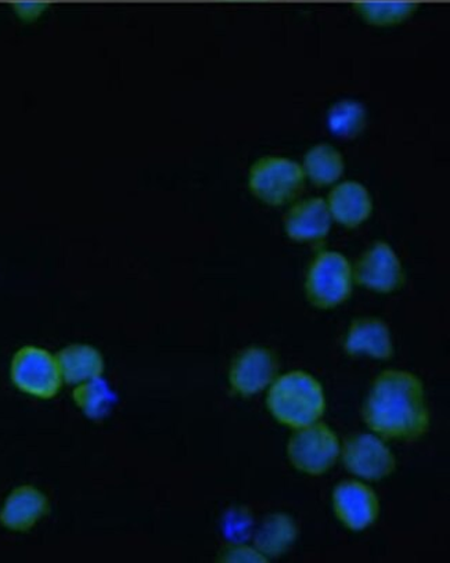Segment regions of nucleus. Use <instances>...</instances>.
Instances as JSON below:
<instances>
[{"label":"nucleus","instance_id":"17","mask_svg":"<svg viewBox=\"0 0 450 563\" xmlns=\"http://www.w3.org/2000/svg\"><path fill=\"white\" fill-rule=\"evenodd\" d=\"M305 178L315 186L325 187L337 184L345 172L344 155L329 143L315 144L304 155Z\"/></svg>","mask_w":450,"mask_h":563},{"label":"nucleus","instance_id":"23","mask_svg":"<svg viewBox=\"0 0 450 563\" xmlns=\"http://www.w3.org/2000/svg\"><path fill=\"white\" fill-rule=\"evenodd\" d=\"M46 9L47 4L41 2H19L13 4L14 13L25 23H32V21L40 19Z\"/></svg>","mask_w":450,"mask_h":563},{"label":"nucleus","instance_id":"6","mask_svg":"<svg viewBox=\"0 0 450 563\" xmlns=\"http://www.w3.org/2000/svg\"><path fill=\"white\" fill-rule=\"evenodd\" d=\"M340 453L339 437L323 422L296 429L287 444L288 460L294 468L314 476L333 468Z\"/></svg>","mask_w":450,"mask_h":563},{"label":"nucleus","instance_id":"10","mask_svg":"<svg viewBox=\"0 0 450 563\" xmlns=\"http://www.w3.org/2000/svg\"><path fill=\"white\" fill-rule=\"evenodd\" d=\"M333 506L337 518L353 532L371 528L380 515L376 492L358 481H344L336 486Z\"/></svg>","mask_w":450,"mask_h":563},{"label":"nucleus","instance_id":"8","mask_svg":"<svg viewBox=\"0 0 450 563\" xmlns=\"http://www.w3.org/2000/svg\"><path fill=\"white\" fill-rule=\"evenodd\" d=\"M342 461L348 472L371 482L382 481L394 474L395 455L377 437L371 433H352L344 442Z\"/></svg>","mask_w":450,"mask_h":563},{"label":"nucleus","instance_id":"14","mask_svg":"<svg viewBox=\"0 0 450 563\" xmlns=\"http://www.w3.org/2000/svg\"><path fill=\"white\" fill-rule=\"evenodd\" d=\"M344 350L351 356L367 355L377 361H389L394 356V345L388 325L376 318L353 321L348 330Z\"/></svg>","mask_w":450,"mask_h":563},{"label":"nucleus","instance_id":"22","mask_svg":"<svg viewBox=\"0 0 450 563\" xmlns=\"http://www.w3.org/2000/svg\"><path fill=\"white\" fill-rule=\"evenodd\" d=\"M228 534L230 538H248L251 528L250 515L245 512H234L228 523Z\"/></svg>","mask_w":450,"mask_h":563},{"label":"nucleus","instance_id":"21","mask_svg":"<svg viewBox=\"0 0 450 563\" xmlns=\"http://www.w3.org/2000/svg\"><path fill=\"white\" fill-rule=\"evenodd\" d=\"M218 561L223 563H265L270 560H267L262 552L254 549V547L233 544L229 545L228 549H224L221 554H219Z\"/></svg>","mask_w":450,"mask_h":563},{"label":"nucleus","instance_id":"1","mask_svg":"<svg viewBox=\"0 0 450 563\" xmlns=\"http://www.w3.org/2000/svg\"><path fill=\"white\" fill-rule=\"evenodd\" d=\"M363 420L384 439L416 441L430 428L425 385L404 369L378 375L364 401Z\"/></svg>","mask_w":450,"mask_h":563},{"label":"nucleus","instance_id":"20","mask_svg":"<svg viewBox=\"0 0 450 563\" xmlns=\"http://www.w3.org/2000/svg\"><path fill=\"white\" fill-rule=\"evenodd\" d=\"M355 12L373 26H395L410 19L417 10L415 2H385V0H364L353 4Z\"/></svg>","mask_w":450,"mask_h":563},{"label":"nucleus","instance_id":"13","mask_svg":"<svg viewBox=\"0 0 450 563\" xmlns=\"http://www.w3.org/2000/svg\"><path fill=\"white\" fill-rule=\"evenodd\" d=\"M326 202L333 221L348 229L361 227L373 213L371 192L366 186L355 180L334 186Z\"/></svg>","mask_w":450,"mask_h":563},{"label":"nucleus","instance_id":"12","mask_svg":"<svg viewBox=\"0 0 450 563\" xmlns=\"http://www.w3.org/2000/svg\"><path fill=\"white\" fill-rule=\"evenodd\" d=\"M51 512L44 493L32 485L15 487L0 508V525L12 532L25 533Z\"/></svg>","mask_w":450,"mask_h":563},{"label":"nucleus","instance_id":"11","mask_svg":"<svg viewBox=\"0 0 450 563\" xmlns=\"http://www.w3.org/2000/svg\"><path fill=\"white\" fill-rule=\"evenodd\" d=\"M333 218L325 198L309 197L294 201L283 217L284 232L297 243H312L329 235Z\"/></svg>","mask_w":450,"mask_h":563},{"label":"nucleus","instance_id":"5","mask_svg":"<svg viewBox=\"0 0 450 563\" xmlns=\"http://www.w3.org/2000/svg\"><path fill=\"white\" fill-rule=\"evenodd\" d=\"M10 378L20 393L44 400L56 398L64 384L56 356L32 345L14 353Z\"/></svg>","mask_w":450,"mask_h":563},{"label":"nucleus","instance_id":"18","mask_svg":"<svg viewBox=\"0 0 450 563\" xmlns=\"http://www.w3.org/2000/svg\"><path fill=\"white\" fill-rule=\"evenodd\" d=\"M327 126L336 137L353 141L367 126V111L361 101L340 100L327 111Z\"/></svg>","mask_w":450,"mask_h":563},{"label":"nucleus","instance_id":"16","mask_svg":"<svg viewBox=\"0 0 450 563\" xmlns=\"http://www.w3.org/2000/svg\"><path fill=\"white\" fill-rule=\"evenodd\" d=\"M298 538V527L290 515L275 512L267 515L265 521L256 530L255 549L266 558H278L284 554Z\"/></svg>","mask_w":450,"mask_h":563},{"label":"nucleus","instance_id":"9","mask_svg":"<svg viewBox=\"0 0 450 563\" xmlns=\"http://www.w3.org/2000/svg\"><path fill=\"white\" fill-rule=\"evenodd\" d=\"M278 369L275 353L266 347L250 346L234 357L229 383L235 394L254 396L275 380Z\"/></svg>","mask_w":450,"mask_h":563},{"label":"nucleus","instance_id":"4","mask_svg":"<svg viewBox=\"0 0 450 563\" xmlns=\"http://www.w3.org/2000/svg\"><path fill=\"white\" fill-rule=\"evenodd\" d=\"M352 265L341 252L321 251L310 264L305 292L318 309H334L352 294Z\"/></svg>","mask_w":450,"mask_h":563},{"label":"nucleus","instance_id":"2","mask_svg":"<svg viewBox=\"0 0 450 563\" xmlns=\"http://www.w3.org/2000/svg\"><path fill=\"white\" fill-rule=\"evenodd\" d=\"M266 405L283 426L293 429L312 426L326 409L323 386L305 372L284 374L272 385Z\"/></svg>","mask_w":450,"mask_h":563},{"label":"nucleus","instance_id":"15","mask_svg":"<svg viewBox=\"0 0 450 563\" xmlns=\"http://www.w3.org/2000/svg\"><path fill=\"white\" fill-rule=\"evenodd\" d=\"M55 356L63 380L68 385H79L103 377L105 357L88 343H72L58 351Z\"/></svg>","mask_w":450,"mask_h":563},{"label":"nucleus","instance_id":"7","mask_svg":"<svg viewBox=\"0 0 450 563\" xmlns=\"http://www.w3.org/2000/svg\"><path fill=\"white\" fill-rule=\"evenodd\" d=\"M353 282L371 291L391 294L405 284V271L399 256L385 241H376L363 252L352 267Z\"/></svg>","mask_w":450,"mask_h":563},{"label":"nucleus","instance_id":"19","mask_svg":"<svg viewBox=\"0 0 450 563\" xmlns=\"http://www.w3.org/2000/svg\"><path fill=\"white\" fill-rule=\"evenodd\" d=\"M73 399L84 416L98 421L110 415L116 398L109 383L103 377H99L75 385Z\"/></svg>","mask_w":450,"mask_h":563},{"label":"nucleus","instance_id":"3","mask_svg":"<svg viewBox=\"0 0 450 563\" xmlns=\"http://www.w3.org/2000/svg\"><path fill=\"white\" fill-rule=\"evenodd\" d=\"M305 174L297 161L266 155L255 161L249 172L251 195L270 207L288 206L305 189Z\"/></svg>","mask_w":450,"mask_h":563}]
</instances>
